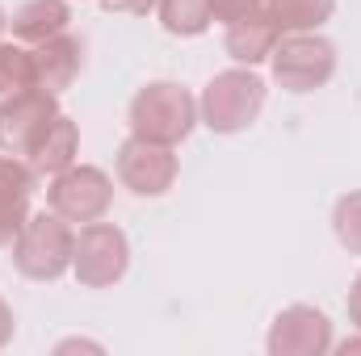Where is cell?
I'll use <instances>...</instances> for the list:
<instances>
[{
  "label": "cell",
  "mask_w": 361,
  "mask_h": 356,
  "mask_svg": "<svg viewBox=\"0 0 361 356\" xmlns=\"http://www.w3.org/2000/svg\"><path fill=\"white\" fill-rule=\"evenodd\" d=\"M72 256H76V231L55 210L25 218V227L13 239V265L30 281H55V276H63L72 268Z\"/></svg>",
  "instance_id": "cell-1"
},
{
  "label": "cell",
  "mask_w": 361,
  "mask_h": 356,
  "mask_svg": "<svg viewBox=\"0 0 361 356\" xmlns=\"http://www.w3.org/2000/svg\"><path fill=\"white\" fill-rule=\"evenodd\" d=\"M193 126H197V101L189 96V89H180L173 80H156L139 89L130 101V134L139 139L177 147L189 139Z\"/></svg>",
  "instance_id": "cell-2"
},
{
  "label": "cell",
  "mask_w": 361,
  "mask_h": 356,
  "mask_svg": "<svg viewBox=\"0 0 361 356\" xmlns=\"http://www.w3.org/2000/svg\"><path fill=\"white\" fill-rule=\"evenodd\" d=\"M261 109H265V80L252 68L219 72L206 84L202 101H197V113H202V122L214 134H240V130H248Z\"/></svg>",
  "instance_id": "cell-3"
},
{
  "label": "cell",
  "mask_w": 361,
  "mask_h": 356,
  "mask_svg": "<svg viewBox=\"0 0 361 356\" xmlns=\"http://www.w3.org/2000/svg\"><path fill=\"white\" fill-rule=\"evenodd\" d=\"M269 63H273V80L286 92H311L332 80V72H336V46L328 38H319L315 30L281 34L269 55Z\"/></svg>",
  "instance_id": "cell-4"
},
{
  "label": "cell",
  "mask_w": 361,
  "mask_h": 356,
  "mask_svg": "<svg viewBox=\"0 0 361 356\" xmlns=\"http://www.w3.org/2000/svg\"><path fill=\"white\" fill-rule=\"evenodd\" d=\"M130 268V243L122 235V227L114 222H85L76 235V256H72V272L80 285L89 289H105L114 281H122Z\"/></svg>",
  "instance_id": "cell-5"
},
{
  "label": "cell",
  "mask_w": 361,
  "mask_h": 356,
  "mask_svg": "<svg viewBox=\"0 0 361 356\" xmlns=\"http://www.w3.org/2000/svg\"><path fill=\"white\" fill-rule=\"evenodd\" d=\"M114 201V180L105 177L101 168L92 164H72L63 168L59 177H51V189H47V205L68 218V222H97L105 218Z\"/></svg>",
  "instance_id": "cell-6"
},
{
  "label": "cell",
  "mask_w": 361,
  "mask_h": 356,
  "mask_svg": "<svg viewBox=\"0 0 361 356\" xmlns=\"http://www.w3.org/2000/svg\"><path fill=\"white\" fill-rule=\"evenodd\" d=\"M118 180L135 197H160L177 180V151L164 147V143H152V139L130 134L118 147Z\"/></svg>",
  "instance_id": "cell-7"
},
{
  "label": "cell",
  "mask_w": 361,
  "mask_h": 356,
  "mask_svg": "<svg viewBox=\"0 0 361 356\" xmlns=\"http://www.w3.org/2000/svg\"><path fill=\"white\" fill-rule=\"evenodd\" d=\"M55 113H59L55 92H47V89H34L25 96H17V101H8L0 109V151L30 160V151L38 147V139L55 122Z\"/></svg>",
  "instance_id": "cell-8"
},
{
  "label": "cell",
  "mask_w": 361,
  "mask_h": 356,
  "mask_svg": "<svg viewBox=\"0 0 361 356\" xmlns=\"http://www.w3.org/2000/svg\"><path fill=\"white\" fill-rule=\"evenodd\" d=\"M332 348V323L315 306H286L273 319L269 352L273 356H319Z\"/></svg>",
  "instance_id": "cell-9"
},
{
  "label": "cell",
  "mask_w": 361,
  "mask_h": 356,
  "mask_svg": "<svg viewBox=\"0 0 361 356\" xmlns=\"http://www.w3.org/2000/svg\"><path fill=\"white\" fill-rule=\"evenodd\" d=\"M34 197V168L17 155H0V248H13L17 231L30 218Z\"/></svg>",
  "instance_id": "cell-10"
},
{
  "label": "cell",
  "mask_w": 361,
  "mask_h": 356,
  "mask_svg": "<svg viewBox=\"0 0 361 356\" xmlns=\"http://www.w3.org/2000/svg\"><path fill=\"white\" fill-rule=\"evenodd\" d=\"M34 68H38V89L59 96L63 89H72V80L85 68V42L72 34H55L34 51Z\"/></svg>",
  "instance_id": "cell-11"
},
{
  "label": "cell",
  "mask_w": 361,
  "mask_h": 356,
  "mask_svg": "<svg viewBox=\"0 0 361 356\" xmlns=\"http://www.w3.org/2000/svg\"><path fill=\"white\" fill-rule=\"evenodd\" d=\"M277 38H281V30L273 25V17L261 8V13H248V17H240V21H227L223 46H227V55H231L235 63L257 68V63H265L273 55Z\"/></svg>",
  "instance_id": "cell-12"
},
{
  "label": "cell",
  "mask_w": 361,
  "mask_h": 356,
  "mask_svg": "<svg viewBox=\"0 0 361 356\" xmlns=\"http://www.w3.org/2000/svg\"><path fill=\"white\" fill-rule=\"evenodd\" d=\"M68 21H72L68 0H25L13 13V38L25 46H42L47 38L68 34Z\"/></svg>",
  "instance_id": "cell-13"
},
{
  "label": "cell",
  "mask_w": 361,
  "mask_h": 356,
  "mask_svg": "<svg viewBox=\"0 0 361 356\" xmlns=\"http://www.w3.org/2000/svg\"><path fill=\"white\" fill-rule=\"evenodd\" d=\"M76 147H80V134H76V122L55 113V122L47 126V134L38 139V147L30 151V168L34 177H59L63 168L76 164Z\"/></svg>",
  "instance_id": "cell-14"
},
{
  "label": "cell",
  "mask_w": 361,
  "mask_h": 356,
  "mask_svg": "<svg viewBox=\"0 0 361 356\" xmlns=\"http://www.w3.org/2000/svg\"><path fill=\"white\" fill-rule=\"evenodd\" d=\"M34 89H38L34 51H25V42H0V109Z\"/></svg>",
  "instance_id": "cell-15"
},
{
  "label": "cell",
  "mask_w": 361,
  "mask_h": 356,
  "mask_svg": "<svg viewBox=\"0 0 361 356\" xmlns=\"http://www.w3.org/2000/svg\"><path fill=\"white\" fill-rule=\"evenodd\" d=\"M336 0H269L265 13L281 34H302V30H319L332 17Z\"/></svg>",
  "instance_id": "cell-16"
},
{
  "label": "cell",
  "mask_w": 361,
  "mask_h": 356,
  "mask_svg": "<svg viewBox=\"0 0 361 356\" xmlns=\"http://www.w3.org/2000/svg\"><path fill=\"white\" fill-rule=\"evenodd\" d=\"M156 8H160L164 30L169 34H180V38H197L214 21L210 17V0H160Z\"/></svg>",
  "instance_id": "cell-17"
},
{
  "label": "cell",
  "mask_w": 361,
  "mask_h": 356,
  "mask_svg": "<svg viewBox=\"0 0 361 356\" xmlns=\"http://www.w3.org/2000/svg\"><path fill=\"white\" fill-rule=\"evenodd\" d=\"M332 231L349 256H361V193H345L332 210Z\"/></svg>",
  "instance_id": "cell-18"
},
{
  "label": "cell",
  "mask_w": 361,
  "mask_h": 356,
  "mask_svg": "<svg viewBox=\"0 0 361 356\" xmlns=\"http://www.w3.org/2000/svg\"><path fill=\"white\" fill-rule=\"evenodd\" d=\"M269 0H210V17L214 21H240L248 13H261Z\"/></svg>",
  "instance_id": "cell-19"
},
{
  "label": "cell",
  "mask_w": 361,
  "mask_h": 356,
  "mask_svg": "<svg viewBox=\"0 0 361 356\" xmlns=\"http://www.w3.org/2000/svg\"><path fill=\"white\" fill-rule=\"evenodd\" d=\"M160 0H101L105 13H130V17H147Z\"/></svg>",
  "instance_id": "cell-20"
},
{
  "label": "cell",
  "mask_w": 361,
  "mask_h": 356,
  "mask_svg": "<svg viewBox=\"0 0 361 356\" xmlns=\"http://www.w3.org/2000/svg\"><path fill=\"white\" fill-rule=\"evenodd\" d=\"M13 331H17V319H13V310H8V302L0 298V348L13 340Z\"/></svg>",
  "instance_id": "cell-21"
},
{
  "label": "cell",
  "mask_w": 361,
  "mask_h": 356,
  "mask_svg": "<svg viewBox=\"0 0 361 356\" xmlns=\"http://www.w3.org/2000/svg\"><path fill=\"white\" fill-rule=\"evenodd\" d=\"M345 306H349V323L361 331V272H357V281H353V289H349V302Z\"/></svg>",
  "instance_id": "cell-22"
},
{
  "label": "cell",
  "mask_w": 361,
  "mask_h": 356,
  "mask_svg": "<svg viewBox=\"0 0 361 356\" xmlns=\"http://www.w3.org/2000/svg\"><path fill=\"white\" fill-rule=\"evenodd\" d=\"M361 348V340H349V344H341V352H357Z\"/></svg>",
  "instance_id": "cell-23"
},
{
  "label": "cell",
  "mask_w": 361,
  "mask_h": 356,
  "mask_svg": "<svg viewBox=\"0 0 361 356\" xmlns=\"http://www.w3.org/2000/svg\"><path fill=\"white\" fill-rule=\"evenodd\" d=\"M4 25H8V17H4V8H0V34H4Z\"/></svg>",
  "instance_id": "cell-24"
}]
</instances>
